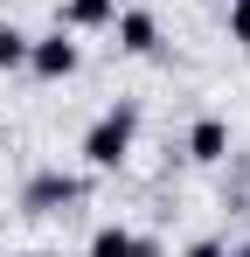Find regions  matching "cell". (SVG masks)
<instances>
[{"mask_svg":"<svg viewBox=\"0 0 250 257\" xmlns=\"http://www.w3.org/2000/svg\"><path fill=\"white\" fill-rule=\"evenodd\" d=\"M222 250H229V243H215V236H202V243H188L181 257H222Z\"/></svg>","mask_w":250,"mask_h":257,"instance_id":"obj_10","label":"cell"},{"mask_svg":"<svg viewBox=\"0 0 250 257\" xmlns=\"http://www.w3.org/2000/svg\"><path fill=\"white\" fill-rule=\"evenodd\" d=\"M77 63H83V49L70 42V28H56V35H35V42H28V70H35L42 84H70Z\"/></svg>","mask_w":250,"mask_h":257,"instance_id":"obj_2","label":"cell"},{"mask_svg":"<svg viewBox=\"0 0 250 257\" xmlns=\"http://www.w3.org/2000/svg\"><path fill=\"white\" fill-rule=\"evenodd\" d=\"M222 7H229V0H222Z\"/></svg>","mask_w":250,"mask_h":257,"instance_id":"obj_13","label":"cell"},{"mask_svg":"<svg viewBox=\"0 0 250 257\" xmlns=\"http://www.w3.org/2000/svg\"><path fill=\"white\" fill-rule=\"evenodd\" d=\"M111 14H118V0H56V28H111Z\"/></svg>","mask_w":250,"mask_h":257,"instance_id":"obj_6","label":"cell"},{"mask_svg":"<svg viewBox=\"0 0 250 257\" xmlns=\"http://www.w3.org/2000/svg\"><path fill=\"white\" fill-rule=\"evenodd\" d=\"M28 42H35L28 28H14V21H0V77H7V70H28Z\"/></svg>","mask_w":250,"mask_h":257,"instance_id":"obj_7","label":"cell"},{"mask_svg":"<svg viewBox=\"0 0 250 257\" xmlns=\"http://www.w3.org/2000/svg\"><path fill=\"white\" fill-rule=\"evenodd\" d=\"M111 28H118V49H125V56H153V49H160V21H153L146 7H118Z\"/></svg>","mask_w":250,"mask_h":257,"instance_id":"obj_4","label":"cell"},{"mask_svg":"<svg viewBox=\"0 0 250 257\" xmlns=\"http://www.w3.org/2000/svg\"><path fill=\"white\" fill-rule=\"evenodd\" d=\"M188 160H202V167L229 160V125H222V118H195V125H188Z\"/></svg>","mask_w":250,"mask_h":257,"instance_id":"obj_5","label":"cell"},{"mask_svg":"<svg viewBox=\"0 0 250 257\" xmlns=\"http://www.w3.org/2000/svg\"><path fill=\"white\" fill-rule=\"evenodd\" d=\"M229 42L250 49V0H229Z\"/></svg>","mask_w":250,"mask_h":257,"instance_id":"obj_9","label":"cell"},{"mask_svg":"<svg viewBox=\"0 0 250 257\" xmlns=\"http://www.w3.org/2000/svg\"><path fill=\"white\" fill-rule=\"evenodd\" d=\"M83 257H132V229H125V222H104V229L90 236Z\"/></svg>","mask_w":250,"mask_h":257,"instance_id":"obj_8","label":"cell"},{"mask_svg":"<svg viewBox=\"0 0 250 257\" xmlns=\"http://www.w3.org/2000/svg\"><path fill=\"white\" fill-rule=\"evenodd\" d=\"M77 202H83L77 174H35V181L21 188V209L28 215H63V209H77Z\"/></svg>","mask_w":250,"mask_h":257,"instance_id":"obj_3","label":"cell"},{"mask_svg":"<svg viewBox=\"0 0 250 257\" xmlns=\"http://www.w3.org/2000/svg\"><path fill=\"white\" fill-rule=\"evenodd\" d=\"M222 257H250V243H236V250H222Z\"/></svg>","mask_w":250,"mask_h":257,"instance_id":"obj_12","label":"cell"},{"mask_svg":"<svg viewBox=\"0 0 250 257\" xmlns=\"http://www.w3.org/2000/svg\"><path fill=\"white\" fill-rule=\"evenodd\" d=\"M132 257H167V250L153 243V236H132Z\"/></svg>","mask_w":250,"mask_h":257,"instance_id":"obj_11","label":"cell"},{"mask_svg":"<svg viewBox=\"0 0 250 257\" xmlns=\"http://www.w3.org/2000/svg\"><path fill=\"white\" fill-rule=\"evenodd\" d=\"M132 139H139V104H111L97 125L83 132V160L97 174H118L125 160H132Z\"/></svg>","mask_w":250,"mask_h":257,"instance_id":"obj_1","label":"cell"}]
</instances>
